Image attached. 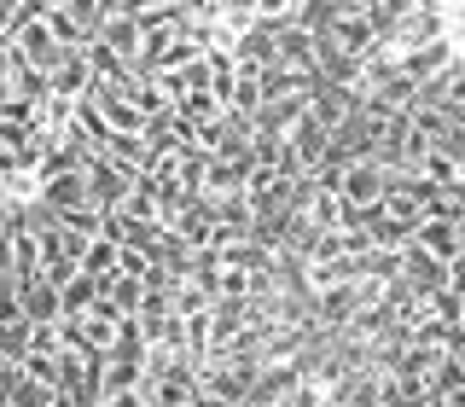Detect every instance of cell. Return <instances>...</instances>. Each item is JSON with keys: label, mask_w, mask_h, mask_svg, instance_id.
Here are the masks:
<instances>
[{"label": "cell", "mask_w": 465, "mask_h": 407, "mask_svg": "<svg viewBox=\"0 0 465 407\" xmlns=\"http://www.w3.org/2000/svg\"><path fill=\"white\" fill-rule=\"evenodd\" d=\"M256 372H262V361H251V355L198 361V390H203V396H215V402H227V407H244V402H251Z\"/></svg>", "instance_id": "cell-1"}, {"label": "cell", "mask_w": 465, "mask_h": 407, "mask_svg": "<svg viewBox=\"0 0 465 407\" xmlns=\"http://www.w3.org/2000/svg\"><path fill=\"white\" fill-rule=\"evenodd\" d=\"M407 244H413L419 256L442 262V268H460V256H465V222H419L413 233H407Z\"/></svg>", "instance_id": "cell-2"}, {"label": "cell", "mask_w": 465, "mask_h": 407, "mask_svg": "<svg viewBox=\"0 0 465 407\" xmlns=\"http://www.w3.org/2000/svg\"><path fill=\"white\" fill-rule=\"evenodd\" d=\"M82 181H87V204H94L99 215L123 210L128 186H134V174H123L116 164H105V157H94V164H82Z\"/></svg>", "instance_id": "cell-3"}, {"label": "cell", "mask_w": 465, "mask_h": 407, "mask_svg": "<svg viewBox=\"0 0 465 407\" xmlns=\"http://www.w3.org/2000/svg\"><path fill=\"white\" fill-rule=\"evenodd\" d=\"M94 41L105 53H116V58L134 65V53H140V18H134V6H128V0H105V24H99Z\"/></svg>", "instance_id": "cell-4"}, {"label": "cell", "mask_w": 465, "mask_h": 407, "mask_svg": "<svg viewBox=\"0 0 465 407\" xmlns=\"http://www.w3.org/2000/svg\"><path fill=\"white\" fill-rule=\"evenodd\" d=\"M448 65H460V35H448V41H430V47H413V53H401V58H396V76L419 87V82L442 76Z\"/></svg>", "instance_id": "cell-5"}, {"label": "cell", "mask_w": 465, "mask_h": 407, "mask_svg": "<svg viewBox=\"0 0 465 407\" xmlns=\"http://www.w3.org/2000/svg\"><path fill=\"white\" fill-rule=\"evenodd\" d=\"M378 193H384V169H378L372 157H355V164L338 169V198H343V210H372Z\"/></svg>", "instance_id": "cell-6"}, {"label": "cell", "mask_w": 465, "mask_h": 407, "mask_svg": "<svg viewBox=\"0 0 465 407\" xmlns=\"http://www.w3.org/2000/svg\"><path fill=\"white\" fill-rule=\"evenodd\" d=\"M355 105H361V94H349V87H331V82H314V94H309V123L331 134V128H338Z\"/></svg>", "instance_id": "cell-7"}, {"label": "cell", "mask_w": 465, "mask_h": 407, "mask_svg": "<svg viewBox=\"0 0 465 407\" xmlns=\"http://www.w3.org/2000/svg\"><path fill=\"white\" fill-rule=\"evenodd\" d=\"M94 87V70H87V53H64L53 65V76H47V94L53 99H64V105H76V99Z\"/></svg>", "instance_id": "cell-8"}, {"label": "cell", "mask_w": 465, "mask_h": 407, "mask_svg": "<svg viewBox=\"0 0 465 407\" xmlns=\"http://www.w3.org/2000/svg\"><path fill=\"white\" fill-rule=\"evenodd\" d=\"M35 198L47 204V210H94V204H87V181H82V169L35 181Z\"/></svg>", "instance_id": "cell-9"}, {"label": "cell", "mask_w": 465, "mask_h": 407, "mask_svg": "<svg viewBox=\"0 0 465 407\" xmlns=\"http://www.w3.org/2000/svg\"><path fill=\"white\" fill-rule=\"evenodd\" d=\"M12 285H18V303H24L29 326H58V291L41 280V273L35 280H12Z\"/></svg>", "instance_id": "cell-10"}, {"label": "cell", "mask_w": 465, "mask_h": 407, "mask_svg": "<svg viewBox=\"0 0 465 407\" xmlns=\"http://www.w3.org/2000/svg\"><path fill=\"white\" fill-rule=\"evenodd\" d=\"M273 65L280 70H314V35L297 29V24L273 29Z\"/></svg>", "instance_id": "cell-11"}, {"label": "cell", "mask_w": 465, "mask_h": 407, "mask_svg": "<svg viewBox=\"0 0 465 407\" xmlns=\"http://www.w3.org/2000/svg\"><path fill=\"white\" fill-rule=\"evenodd\" d=\"M12 47H18L24 58H29V65H35L41 70V76H53V65H58V58H64V53H58V41L47 35V24H29V29H18V35H12Z\"/></svg>", "instance_id": "cell-12"}, {"label": "cell", "mask_w": 465, "mask_h": 407, "mask_svg": "<svg viewBox=\"0 0 465 407\" xmlns=\"http://www.w3.org/2000/svg\"><path fill=\"white\" fill-rule=\"evenodd\" d=\"M355 309H361L355 285H326V291H314V320H320V326H331V332H343Z\"/></svg>", "instance_id": "cell-13"}, {"label": "cell", "mask_w": 465, "mask_h": 407, "mask_svg": "<svg viewBox=\"0 0 465 407\" xmlns=\"http://www.w3.org/2000/svg\"><path fill=\"white\" fill-rule=\"evenodd\" d=\"M227 53H232V65H239V70H268V65H273V35L251 24V29H244V35L227 47Z\"/></svg>", "instance_id": "cell-14"}, {"label": "cell", "mask_w": 465, "mask_h": 407, "mask_svg": "<svg viewBox=\"0 0 465 407\" xmlns=\"http://www.w3.org/2000/svg\"><path fill=\"white\" fill-rule=\"evenodd\" d=\"M99 297H105V291H99V280H87V273H76V280H70L64 291H58V320H82V314L94 309Z\"/></svg>", "instance_id": "cell-15"}, {"label": "cell", "mask_w": 465, "mask_h": 407, "mask_svg": "<svg viewBox=\"0 0 465 407\" xmlns=\"http://www.w3.org/2000/svg\"><path fill=\"white\" fill-rule=\"evenodd\" d=\"M222 262H227L232 273H244V280H251V273L273 268V251H262L256 239H232V244H222Z\"/></svg>", "instance_id": "cell-16"}, {"label": "cell", "mask_w": 465, "mask_h": 407, "mask_svg": "<svg viewBox=\"0 0 465 407\" xmlns=\"http://www.w3.org/2000/svg\"><path fill=\"white\" fill-rule=\"evenodd\" d=\"M6 251H12V280H35L41 273V239L35 233H6Z\"/></svg>", "instance_id": "cell-17"}, {"label": "cell", "mask_w": 465, "mask_h": 407, "mask_svg": "<svg viewBox=\"0 0 465 407\" xmlns=\"http://www.w3.org/2000/svg\"><path fill=\"white\" fill-rule=\"evenodd\" d=\"M123 222H157V186L145 181V174H134V186H128V198H123Z\"/></svg>", "instance_id": "cell-18"}, {"label": "cell", "mask_w": 465, "mask_h": 407, "mask_svg": "<svg viewBox=\"0 0 465 407\" xmlns=\"http://www.w3.org/2000/svg\"><path fill=\"white\" fill-rule=\"evenodd\" d=\"M262 105V70H239L227 87V111H239V116H256Z\"/></svg>", "instance_id": "cell-19"}, {"label": "cell", "mask_w": 465, "mask_h": 407, "mask_svg": "<svg viewBox=\"0 0 465 407\" xmlns=\"http://www.w3.org/2000/svg\"><path fill=\"white\" fill-rule=\"evenodd\" d=\"M116 262H123V251H116L111 239H94V244L82 251V273H87V280H99V285H105L111 273H116Z\"/></svg>", "instance_id": "cell-20"}, {"label": "cell", "mask_w": 465, "mask_h": 407, "mask_svg": "<svg viewBox=\"0 0 465 407\" xmlns=\"http://www.w3.org/2000/svg\"><path fill=\"white\" fill-rule=\"evenodd\" d=\"M309 227H314V233H343V198H338V193H314Z\"/></svg>", "instance_id": "cell-21"}, {"label": "cell", "mask_w": 465, "mask_h": 407, "mask_svg": "<svg viewBox=\"0 0 465 407\" xmlns=\"http://www.w3.org/2000/svg\"><path fill=\"white\" fill-rule=\"evenodd\" d=\"M99 291H105V303H111L116 314H134V309H140V291H145V285H140V280H128V273H111V280L99 285Z\"/></svg>", "instance_id": "cell-22"}, {"label": "cell", "mask_w": 465, "mask_h": 407, "mask_svg": "<svg viewBox=\"0 0 465 407\" xmlns=\"http://www.w3.org/2000/svg\"><path fill=\"white\" fill-rule=\"evenodd\" d=\"M174 116H181V123H193V128H210L215 116H222V105H215L210 94H186V99H174Z\"/></svg>", "instance_id": "cell-23"}, {"label": "cell", "mask_w": 465, "mask_h": 407, "mask_svg": "<svg viewBox=\"0 0 465 407\" xmlns=\"http://www.w3.org/2000/svg\"><path fill=\"white\" fill-rule=\"evenodd\" d=\"M105 396H123V390H140V361H105Z\"/></svg>", "instance_id": "cell-24"}, {"label": "cell", "mask_w": 465, "mask_h": 407, "mask_svg": "<svg viewBox=\"0 0 465 407\" xmlns=\"http://www.w3.org/2000/svg\"><path fill=\"white\" fill-rule=\"evenodd\" d=\"M18 367H24V378H35V384L58 390V355H24Z\"/></svg>", "instance_id": "cell-25"}, {"label": "cell", "mask_w": 465, "mask_h": 407, "mask_svg": "<svg viewBox=\"0 0 465 407\" xmlns=\"http://www.w3.org/2000/svg\"><path fill=\"white\" fill-rule=\"evenodd\" d=\"M0 355H6V361H24L29 355V320H18V326H0Z\"/></svg>", "instance_id": "cell-26"}, {"label": "cell", "mask_w": 465, "mask_h": 407, "mask_svg": "<svg viewBox=\"0 0 465 407\" xmlns=\"http://www.w3.org/2000/svg\"><path fill=\"white\" fill-rule=\"evenodd\" d=\"M326 402V390L314 384V378H297V384H291V396H285V407H320Z\"/></svg>", "instance_id": "cell-27"}, {"label": "cell", "mask_w": 465, "mask_h": 407, "mask_svg": "<svg viewBox=\"0 0 465 407\" xmlns=\"http://www.w3.org/2000/svg\"><path fill=\"white\" fill-rule=\"evenodd\" d=\"M24 320V303H18V285L0 280V326H18Z\"/></svg>", "instance_id": "cell-28"}, {"label": "cell", "mask_w": 465, "mask_h": 407, "mask_svg": "<svg viewBox=\"0 0 465 407\" xmlns=\"http://www.w3.org/2000/svg\"><path fill=\"white\" fill-rule=\"evenodd\" d=\"M18 384H24V367H18V361H6V355H0V407L12 402V390H18Z\"/></svg>", "instance_id": "cell-29"}, {"label": "cell", "mask_w": 465, "mask_h": 407, "mask_svg": "<svg viewBox=\"0 0 465 407\" xmlns=\"http://www.w3.org/2000/svg\"><path fill=\"white\" fill-rule=\"evenodd\" d=\"M99 407H152V402H145V390H123V396H105Z\"/></svg>", "instance_id": "cell-30"}, {"label": "cell", "mask_w": 465, "mask_h": 407, "mask_svg": "<svg viewBox=\"0 0 465 407\" xmlns=\"http://www.w3.org/2000/svg\"><path fill=\"white\" fill-rule=\"evenodd\" d=\"M6 12H12V0H0V47H12V35H6Z\"/></svg>", "instance_id": "cell-31"}, {"label": "cell", "mask_w": 465, "mask_h": 407, "mask_svg": "<svg viewBox=\"0 0 465 407\" xmlns=\"http://www.w3.org/2000/svg\"><path fill=\"white\" fill-rule=\"evenodd\" d=\"M193 407H227V402H215V396H203V390H198V396H193Z\"/></svg>", "instance_id": "cell-32"}, {"label": "cell", "mask_w": 465, "mask_h": 407, "mask_svg": "<svg viewBox=\"0 0 465 407\" xmlns=\"http://www.w3.org/2000/svg\"><path fill=\"white\" fill-rule=\"evenodd\" d=\"M6 99H12V87H6V76H0V105H6Z\"/></svg>", "instance_id": "cell-33"}, {"label": "cell", "mask_w": 465, "mask_h": 407, "mask_svg": "<svg viewBox=\"0 0 465 407\" xmlns=\"http://www.w3.org/2000/svg\"><path fill=\"white\" fill-rule=\"evenodd\" d=\"M425 407H465V402H425Z\"/></svg>", "instance_id": "cell-34"}]
</instances>
